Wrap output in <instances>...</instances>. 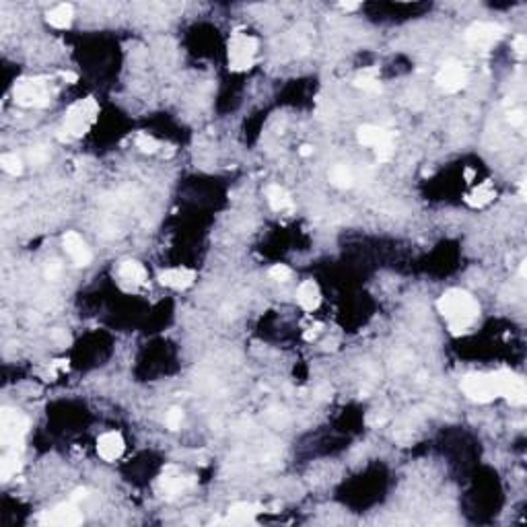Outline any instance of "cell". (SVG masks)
I'll list each match as a JSON object with an SVG mask.
<instances>
[{
    "mask_svg": "<svg viewBox=\"0 0 527 527\" xmlns=\"http://www.w3.org/2000/svg\"><path fill=\"white\" fill-rule=\"evenodd\" d=\"M21 470V453L17 451H4L0 457V480L8 482L17 472Z\"/></svg>",
    "mask_w": 527,
    "mask_h": 527,
    "instance_id": "cell-22",
    "label": "cell"
},
{
    "mask_svg": "<svg viewBox=\"0 0 527 527\" xmlns=\"http://www.w3.org/2000/svg\"><path fill=\"white\" fill-rule=\"evenodd\" d=\"M62 245H64V251L68 253V258L75 262V266H89L93 256H91V249L87 247V243L83 241V237L75 231H68L64 237H62Z\"/></svg>",
    "mask_w": 527,
    "mask_h": 527,
    "instance_id": "cell-13",
    "label": "cell"
},
{
    "mask_svg": "<svg viewBox=\"0 0 527 527\" xmlns=\"http://www.w3.org/2000/svg\"><path fill=\"white\" fill-rule=\"evenodd\" d=\"M39 524L41 526H50V527H75L83 524V513L79 511L77 507V501H68V503H60L48 511L41 513L39 517Z\"/></svg>",
    "mask_w": 527,
    "mask_h": 527,
    "instance_id": "cell-9",
    "label": "cell"
},
{
    "mask_svg": "<svg viewBox=\"0 0 527 527\" xmlns=\"http://www.w3.org/2000/svg\"><path fill=\"white\" fill-rule=\"evenodd\" d=\"M52 338H54V340H58V342H62V344H66V342H68V334H66V332H62V329H54V332H52Z\"/></svg>",
    "mask_w": 527,
    "mask_h": 527,
    "instance_id": "cell-31",
    "label": "cell"
},
{
    "mask_svg": "<svg viewBox=\"0 0 527 527\" xmlns=\"http://www.w3.org/2000/svg\"><path fill=\"white\" fill-rule=\"evenodd\" d=\"M12 99L21 107H48L52 93L44 79H21L12 87Z\"/></svg>",
    "mask_w": 527,
    "mask_h": 527,
    "instance_id": "cell-5",
    "label": "cell"
},
{
    "mask_svg": "<svg viewBox=\"0 0 527 527\" xmlns=\"http://www.w3.org/2000/svg\"><path fill=\"white\" fill-rule=\"evenodd\" d=\"M126 449V441L124 437L117 432V430H109V432H104L99 439H97V453L102 459L106 461H115L122 457Z\"/></svg>",
    "mask_w": 527,
    "mask_h": 527,
    "instance_id": "cell-14",
    "label": "cell"
},
{
    "mask_svg": "<svg viewBox=\"0 0 527 527\" xmlns=\"http://www.w3.org/2000/svg\"><path fill=\"white\" fill-rule=\"evenodd\" d=\"M358 6H361L358 2H340V8H342V10H356Z\"/></svg>",
    "mask_w": 527,
    "mask_h": 527,
    "instance_id": "cell-32",
    "label": "cell"
},
{
    "mask_svg": "<svg viewBox=\"0 0 527 527\" xmlns=\"http://www.w3.org/2000/svg\"><path fill=\"white\" fill-rule=\"evenodd\" d=\"M299 153H301V157H309V155L314 153V146H309V144H303Z\"/></svg>",
    "mask_w": 527,
    "mask_h": 527,
    "instance_id": "cell-33",
    "label": "cell"
},
{
    "mask_svg": "<svg viewBox=\"0 0 527 527\" xmlns=\"http://www.w3.org/2000/svg\"><path fill=\"white\" fill-rule=\"evenodd\" d=\"M73 19H75V10L70 4H58L54 6L48 15H46V21L54 27V29H68L73 25Z\"/></svg>",
    "mask_w": 527,
    "mask_h": 527,
    "instance_id": "cell-20",
    "label": "cell"
},
{
    "mask_svg": "<svg viewBox=\"0 0 527 527\" xmlns=\"http://www.w3.org/2000/svg\"><path fill=\"white\" fill-rule=\"evenodd\" d=\"M258 54V39L241 29L233 31L229 44H227V56H229V68L233 73H245L253 66Z\"/></svg>",
    "mask_w": 527,
    "mask_h": 527,
    "instance_id": "cell-2",
    "label": "cell"
},
{
    "mask_svg": "<svg viewBox=\"0 0 527 527\" xmlns=\"http://www.w3.org/2000/svg\"><path fill=\"white\" fill-rule=\"evenodd\" d=\"M495 198H497V190L492 188L490 182H484V184L476 186V188L466 196V202H468L472 209H484V207H488Z\"/></svg>",
    "mask_w": 527,
    "mask_h": 527,
    "instance_id": "cell-19",
    "label": "cell"
},
{
    "mask_svg": "<svg viewBox=\"0 0 527 527\" xmlns=\"http://www.w3.org/2000/svg\"><path fill=\"white\" fill-rule=\"evenodd\" d=\"M461 390H463V394L472 402H478V404H490L492 400L499 398L492 373L490 375H486V373H470V375H466V379L461 383Z\"/></svg>",
    "mask_w": 527,
    "mask_h": 527,
    "instance_id": "cell-8",
    "label": "cell"
},
{
    "mask_svg": "<svg viewBox=\"0 0 527 527\" xmlns=\"http://www.w3.org/2000/svg\"><path fill=\"white\" fill-rule=\"evenodd\" d=\"M329 182H332L336 188L346 190V188H350V186H352L354 178H352V171H350L346 165H336V167L329 171Z\"/></svg>",
    "mask_w": 527,
    "mask_h": 527,
    "instance_id": "cell-24",
    "label": "cell"
},
{
    "mask_svg": "<svg viewBox=\"0 0 527 527\" xmlns=\"http://www.w3.org/2000/svg\"><path fill=\"white\" fill-rule=\"evenodd\" d=\"M0 167H2L6 173H10V175H21V173H23V163H21V159H19L17 155H12V153H6V155L0 157Z\"/></svg>",
    "mask_w": 527,
    "mask_h": 527,
    "instance_id": "cell-25",
    "label": "cell"
},
{
    "mask_svg": "<svg viewBox=\"0 0 527 527\" xmlns=\"http://www.w3.org/2000/svg\"><path fill=\"white\" fill-rule=\"evenodd\" d=\"M434 83L445 93H459L468 85V70L457 60H447L434 77Z\"/></svg>",
    "mask_w": 527,
    "mask_h": 527,
    "instance_id": "cell-11",
    "label": "cell"
},
{
    "mask_svg": "<svg viewBox=\"0 0 527 527\" xmlns=\"http://www.w3.org/2000/svg\"><path fill=\"white\" fill-rule=\"evenodd\" d=\"M356 138L363 146H371L375 151L379 163H387L394 157V138H392V132H387L385 128L365 124L358 128Z\"/></svg>",
    "mask_w": 527,
    "mask_h": 527,
    "instance_id": "cell-6",
    "label": "cell"
},
{
    "mask_svg": "<svg viewBox=\"0 0 527 527\" xmlns=\"http://www.w3.org/2000/svg\"><path fill=\"white\" fill-rule=\"evenodd\" d=\"M297 301L305 312H316L321 303V293L314 280H305L297 291Z\"/></svg>",
    "mask_w": 527,
    "mask_h": 527,
    "instance_id": "cell-18",
    "label": "cell"
},
{
    "mask_svg": "<svg viewBox=\"0 0 527 527\" xmlns=\"http://www.w3.org/2000/svg\"><path fill=\"white\" fill-rule=\"evenodd\" d=\"M136 146H138L142 153H146V155H153V153L159 151V142H157L153 136H148V134H138V136H136Z\"/></svg>",
    "mask_w": 527,
    "mask_h": 527,
    "instance_id": "cell-26",
    "label": "cell"
},
{
    "mask_svg": "<svg viewBox=\"0 0 527 527\" xmlns=\"http://www.w3.org/2000/svg\"><path fill=\"white\" fill-rule=\"evenodd\" d=\"M270 278L276 280V282H287L291 278V268L285 266V264H276L270 268Z\"/></svg>",
    "mask_w": 527,
    "mask_h": 527,
    "instance_id": "cell-27",
    "label": "cell"
},
{
    "mask_svg": "<svg viewBox=\"0 0 527 527\" xmlns=\"http://www.w3.org/2000/svg\"><path fill=\"white\" fill-rule=\"evenodd\" d=\"M194 484H196V480L192 476H182L175 468H167L157 482V492L161 499L171 501V499H178L180 495H184L186 490L194 488Z\"/></svg>",
    "mask_w": 527,
    "mask_h": 527,
    "instance_id": "cell-12",
    "label": "cell"
},
{
    "mask_svg": "<svg viewBox=\"0 0 527 527\" xmlns=\"http://www.w3.org/2000/svg\"><path fill=\"white\" fill-rule=\"evenodd\" d=\"M497 394L499 398H505L511 406H526L527 402V385L526 379L509 369H501L492 373Z\"/></svg>",
    "mask_w": 527,
    "mask_h": 527,
    "instance_id": "cell-7",
    "label": "cell"
},
{
    "mask_svg": "<svg viewBox=\"0 0 527 527\" xmlns=\"http://www.w3.org/2000/svg\"><path fill=\"white\" fill-rule=\"evenodd\" d=\"M509 122H511V126H524L526 113L521 109H513V111H509Z\"/></svg>",
    "mask_w": 527,
    "mask_h": 527,
    "instance_id": "cell-30",
    "label": "cell"
},
{
    "mask_svg": "<svg viewBox=\"0 0 527 527\" xmlns=\"http://www.w3.org/2000/svg\"><path fill=\"white\" fill-rule=\"evenodd\" d=\"M29 430V421L15 408L0 410V443L4 451H23L25 434Z\"/></svg>",
    "mask_w": 527,
    "mask_h": 527,
    "instance_id": "cell-4",
    "label": "cell"
},
{
    "mask_svg": "<svg viewBox=\"0 0 527 527\" xmlns=\"http://www.w3.org/2000/svg\"><path fill=\"white\" fill-rule=\"evenodd\" d=\"M97 117H99V104L93 97H85L68 107L64 117V130L68 136L81 138L95 126Z\"/></svg>",
    "mask_w": 527,
    "mask_h": 527,
    "instance_id": "cell-3",
    "label": "cell"
},
{
    "mask_svg": "<svg viewBox=\"0 0 527 527\" xmlns=\"http://www.w3.org/2000/svg\"><path fill=\"white\" fill-rule=\"evenodd\" d=\"M437 309L443 316V319L447 321L449 332L453 336H461V334L470 332V327L474 325V321L480 316L478 301L468 291H461V289L447 291L437 301Z\"/></svg>",
    "mask_w": 527,
    "mask_h": 527,
    "instance_id": "cell-1",
    "label": "cell"
},
{
    "mask_svg": "<svg viewBox=\"0 0 527 527\" xmlns=\"http://www.w3.org/2000/svg\"><path fill=\"white\" fill-rule=\"evenodd\" d=\"M182 422H184V412L180 408H171L169 414H167V426L171 430H178L182 426Z\"/></svg>",
    "mask_w": 527,
    "mask_h": 527,
    "instance_id": "cell-28",
    "label": "cell"
},
{
    "mask_svg": "<svg viewBox=\"0 0 527 527\" xmlns=\"http://www.w3.org/2000/svg\"><path fill=\"white\" fill-rule=\"evenodd\" d=\"M119 278L130 285H146V270L140 262L128 260L119 266Z\"/></svg>",
    "mask_w": 527,
    "mask_h": 527,
    "instance_id": "cell-21",
    "label": "cell"
},
{
    "mask_svg": "<svg viewBox=\"0 0 527 527\" xmlns=\"http://www.w3.org/2000/svg\"><path fill=\"white\" fill-rule=\"evenodd\" d=\"M503 35H505V27L497 23H474L466 31V44L474 50H488L495 44H499Z\"/></svg>",
    "mask_w": 527,
    "mask_h": 527,
    "instance_id": "cell-10",
    "label": "cell"
},
{
    "mask_svg": "<svg viewBox=\"0 0 527 527\" xmlns=\"http://www.w3.org/2000/svg\"><path fill=\"white\" fill-rule=\"evenodd\" d=\"M194 280H196V272L190 268H169L159 274V282L173 291H186L194 285Z\"/></svg>",
    "mask_w": 527,
    "mask_h": 527,
    "instance_id": "cell-15",
    "label": "cell"
},
{
    "mask_svg": "<svg viewBox=\"0 0 527 527\" xmlns=\"http://www.w3.org/2000/svg\"><path fill=\"white\" fill-rule=\"evenodd\" d=\"M513 50H515V54H517L519 58H524V56H526V50H527L526 35H517V37L513 39Z\"/></svg>",
    "mask_w": 527,
    "mask_h": 527,
    "instance_id": "cell-29",
    "label": "cell"
},
{
    "mask_svg": "<svg viewBox=\"0 0 527 527\" xmlns=\"http://www.w3.org/2000/svg\"><path fill=\"white\" fill-rule=\"evenodd\" d=\"M264 513V509L260 505H253V503H237L229 509V524H235V526H247V524H253L256 517Z\"/></svg>",
    "mask_w": 527,
    "mask_h": 527,
    "instance_id": "cell-16",
    "label": "cell"
},
{
    "mask_svg": "<svg viewBox=\"0 0 527 527\" xmlns=\"http://www.w3.org/2000/svg\"><path fill=\"white\" fill-rule=\"evenodd\" d=\"M266 198H268V202H270V207H272V211L274 212L293 214V211H295V204H293L291 194H289L285 188L276 186V184H272V186L266 188Z\"/></svg>",
    "mask_w": 527,
    "mask_h": 527,
    "instance_id": "cell-17",
    "label": "cell"
},
{
    "mask_svg": "<svg viewBox=\"0 0 527 527\" xmlns=\"http://www.w3.org/2000/svg\"><path fill=\"white\" fill-rule=\"evenodd\" d=\"M62 79H66V81H73V83L77 81V77H75V75H70V73H62Z\"/></svg>",
    "mask_w": 527,
    "mask_h": 527,
    "instance_id": "cell-34",
    "label": "cell"
},
{
    "mask_svg": "<svg viewBox=\"0 0 527 527\" xmlns=\"http://www.w3.org/2000/svg\"><path fill=\"white\" fill-rule=\"evenodd\" d=\"M354 87H356V89H363V91H367V93H381V83H379L377 70H373V68L363 70V73L354 79Z\"/></svg>",
    "mask_w": 527,
    "mask_h": 527,
    "instance_id": "cell-23",
    "label": "cell"
}]
</instances>
